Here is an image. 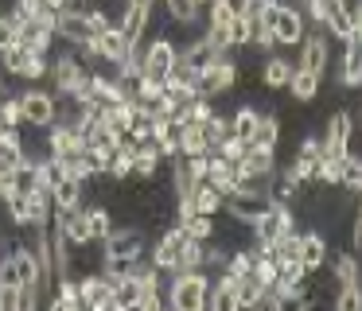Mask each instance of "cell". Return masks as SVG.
<instances>
[{"instance_id":"cell-1","label":"cell","mask_w":362,"mask_h":311,"mask_svg":"<svg viewBox=\"0 0 362 311\" xmlns=\"http://www.w3.org/2000/svg\"><path fill=\"white\" fill-rule=\"evenodd\" d=\"M206 288H211V276L206 269H191V272H175V280L168 284V307L175 311H203L206 303Z\"/></svg>"},{"instance_id":"cell-2","label":"cell","mask_w":362,"mask_h":311,"mask_svg":"<svg viewBox=\"0 0 362 311\" xmlns=\"http://www.w3.org/2000/svg\"><path fill=\"white\" fill-rule=\"evenodd\" d=\"M261 23H269L276 47H296L300 39H304V31H308L304 12H300L296 4H281V0H273V4L261 12Z\"/></svg>"},{"instance_id":"cell-3","label":"cell","mask_w":362,"mask_h":311,"mask_svg":"<svg viewBox=\"0 0 362 311\" xmlns=\"http://www.w3.org/2000/svg\"><path fill=\"white\" fill-rule=\"evenodd\" d=\"M238 82V66L226 59V54H218V59H211L203 70H199V82H195V93L199 98H222V93H230Z\"/></svg>"},{"instance_id":"cell-4","label":"cell","mask_w":362,"mask_h":311,"mask_svg":"<svg viewBox=\"0 0 362 311\" xmlns=\"http://www.w3.org/2000/svg\"><path fill=\"white\" fill-rule=\"evenodd\" d=\"M0 66L16 78L40 82V78H47L51 62H47V54H35V51H28L24 43H16V47H8V51H0Z\"/></svg>"},{"instance_id":"cell-5","label":"cell","mask_w":362,"mask_h":311,"mask_svg":"<svg viewBox=\"0 0 362 311\" xmlns=\"http://www.w3.org/2000/svg\"><path fill=\"white\" fill-rule=\"evenodd\" d=\"M16 101H20V113H24L28 129L47 132L51 124H55V93L51 90H24Z\"/></svg>"},{"instance_id":"cell-6","label":"cell","mask_w":362,"mask_h":311,"mask_svg":"<svg viewBox=\"0 0 362 311\" xmlns=\"http://www.w3.org/2000/svg\"><path fill=\"white\" fill-rule=\"evenodd\" d=\"M222 206H226V214L234 218V222L253 225L269 206H273V199H269L265 191H230L226 199H222Z\"/></svg>"},{"instance_id":"cell-7","label":"cell","mask_w":362,"mask_h":311,"mask_svg":"<svg viewBox=\"0 0 362 311\" xmlns=\"http://www.w3.org/2000/svg\"><path fill=\"white\" fill-rule=\"evenodd\" d=\"M82 311H113V280L102 272H82L78 276Z\"/></svg>"},{"instance_id":"cell-8","label":"cell","mask_w":362,"mask_h":311,"mask_svg":"<svg viewBox=\"0 0 362 311\" xmlns=\"http://www.w3.org/2000/svg\"><path fill=\"white\" fill-rule=\"evenodd\" d=\"M47 74H51V82H55V93H74L82 82H86L90 70H86V62H82V59H74V54L66 51V54H59V59L51 62Z\"/></svg>"},{"instance_id":"cell-9","label":"cell","mask_w":362,"mask_h":311,"mask_svg":"<svg viewBox=\"0 0 362 311\" xmlns=\"http://www.w3.org/2000/svg\"><path fill=\"white\" fill-rule=\"evenodd\" d=\"M102 257H144V230H110L102 237Z\"/></svg>"},{"instance_id":"cell-10","label":"cell","mask_w":362,"mask_h":311,"mask_svg":"<svg viewBox=\"0 0 362 311\" xmlns=\"http://www.w3.org/2000/svg\"><path fill=\"white\" fill-rule=\"evenodd\" d=\"M86 148L78 124H51L47 129V156H74Z\"/></svg>"},{"instance_id":"cell-11","label":"cell","mask_w":362,"mask_h":311,"mask_svg":"<svg viewBox=\"0 0 362 311\" xmlns=\"http://www.w3.org/2000/svg\"><path fill=\"white\" fill-rule=\"evenodd\" d=\"M296 261L304 264L308 272H320V269H323V261H327V237H323L320 230H308V233H300Z\"/></svg>"},{"instance_id":"cell-12","label":"cell","mask_w":362,"mask_h":311,"mask_svg":"<svg viewBox=\"0 0 362 311\" xmlns=\"http://www.w3.org/2000/svg\"><path fill=\"white\" fill-rule=\"evenodd\" d=\"M148 16H152V8H141V4H129V0H125V8H121V20H113V23L121 28V35H125L129 43L141 47L144 31H148Z\"/></svg>"},{"instance_id":"cell-13","label":"cell","mask_w":362,"mask_h":311,"mask_svg":"<svg viewBox=\"0 0 362 311\" xmlns=\"http://www.w3.org/2000/svg\"><path fill=\"white\" fill-rule=\"evenodd\" d=\"M284 90H288L296 101H312V98H320V90H323V74L304 70V66H292L288 86H284Z\"/></svg>"},{"instance_id":"cell-14","label":"cell","mask_w":362,"mask_h":311,"mask_svg":"<svg viewBox=\"0 0 362 311\" xmlns=\"http://www.w3.org/2000/svg\"><path fill=\"white\" fill-rule=\"evenodd\" d=\"M300 47H304V51H300V66H304V70H315V74H323V70H327V39H323L320 31H312V35L304 31Z\"/></svg>"},{"instance_id":"cell-15","label":"cell","mask_w":362,"mask_h":311,"mask_svg":"<svg viewBox=\"0 0 362 311\" xmlns=\"http://www.w3.org/2000/svg\"><path fill=\"white\" fill-rule=\"evenodd\" d=\"M160 163H164V156H160V148L152 140H141L133 148V175L136 179H152L160 171Z\"/></svg>"},{"instance_id":"cell-16","label":"cell","mask_w":362,"mask_h":311,"mask_svg":"<svg viewBox=\"0 0 362 311\" xmlns=\"http://www.w3.org/2000/svg\"><path fill=\"white\" fill-rule=\"evenodd\" d=\"M82 187H86V183L63 175L55 187H51V206H55V210H74V206H82Z\"/></svg>"},{"instance_id":"cell-17","label":"cell","mask_w":362,"mask_h":311,"mask_svg":"<svg viewBox=\"0 0 362 311\" xmlns=\"http://www.w3.org/2000/svg\"><path fill=\"white\" fill-rule=\"evenodd\" d=\"M238 168L253 171V175H273V171H276V152H273V148H253V144H245V156L238 160Z\"/></svg>"},{"instance_id":"cell-18","label":"cell","mask_w":362,"mask_h":311,"mask_svg":"<svg viewBox=\"0 0 362 311\" xmlns=\"http://www.w3.org/2000/svg\"><path fill=\"white\" fill-rule=\"evenodd\" d=\"M222 199H226V194H222L214 183H206V179L195 183V191H191V206H195V214H211L214 218L222 210Z\"/></svg>"},{"instance_id":"cell-19","label":"cell","mask_w":362,"mask_h":311,"mask_svg":"<svg viewBox=\"0 0 362 311\" xmlns=\"http://www.w3.org/2000/svg\"><path fill=\"white\" fill-rule=\"evenodd\" d=\"M253 148H273L281 144V121L273 113H257V124H253V136H250Z\"/></svg>"},{"instance_id":"cell-20","label":"cell","mask_w":362,"mask_h":311,"mask_svg":"<svg viewBox=\"0 0 362 311\" xmlns=\"http://www.w3.org/2000/svg\"><path fill=\"white\" fill-rule=\"evenodd\" d=\"M175 54H180V47H175L172 39H152V43L144 47V66L164 70V74H168V66L175 62Z\"/></svg>"},{"instance_id":"cell-21","label":"cell","mask_w":362,"mask_h":311,"mask_svg":"<svg viewBox=\"0 0 362 311\" xmlns=\"http://www.w3.org/2000/svg\"><path fill=\"white\" fill-rule=\"evenodd\" d=\"M288 74H292V62L281 59V54H269L265 66H261V82H265V90H284V86H288Z\"/></svg>"},{"instance_id":"cell-22","label":"cell","mask_w":362,"mask_h":311,"mask_svg":"<svg viewBox=\"0 0 362 311\" xmlns=\"http://www.w3.org/2000/svg\"><path fill=\"white\" fill-rule=\"evenodd\" d=\"M12 261H16L20 284L40 288V264H35V253H32V249H28V245H16V249H12ZM40 295H43V288H40Z\"/></svg>"},{"instance_id":"cell-23","label":"cell","mask_w":362,"mask_h":311,"mask_svg":"<svg viewBox=\"0 0 362 311\" xmlns=\"http://www.w3.org/2000/svg\"><path fill=\"white\" fill-rule=\"evenodd\" d=\"M136 300H141V280L136 276L113 280V311H133Z\"/></svg>"},{"instance_id":"cell-24","label":"cell","mask_w":362,"mask_h":311,"mask_svg":"<svg viewBox=\"0 0 362 311\" xmlns=\"http://www.w3.org/2000/svg\"><path fill=\"white\" fill-rule=\"evenodd\" d=\"M180 249L183 245H175V241H168L164 233H160V241L152 245V264H156L160 272H175V264H180Z\"/></svg>"},{"instance_id":"cell-25","label":"cell","mask_w":362,"mask_h":311,"mask_svg":"<svg viewBox=\"0 0 362 311\" xmlns=\"http://www.w3.org/2000/svg\"><path fill=\"white\" fill-rule=\"evenodd\" d=\"M51 222V191H28V225Z\"/></svg>"},{"instance_id":"cell-26","label":"cell","mask_w":362,"mask_h":311,"mask_svg":"<svg viewBox=\"0 0 362 311\" xmlns=\"http://www.w3.org/2000/svg\"><path fill=\"white\" fill-rule=\"evenodd\" d=\"M86 222H90V237L102 241L105 233L113 230V214H110V206H102V202H98V206H86Z\"/></svg>"},{"instance_id":"cell-27","label":"cell","mask_w":362,"mask_h":311,"mask_svg":"<svg viewBox=\"0 0 362 311\" xmlns=\"http://www.w3.org/2000/svg\"><path fill=\"white\" fill-rule=\"evenodd\" d=\"M136 261L141 257H102V276H110V280H125V276H133V269H136Z\"/></svg>"},{"instance_id":"cell-28","label":"cell","mask_w":362,"mask_h":311,"mask_svg":"<svg viewBox=\"0 0 362 311\" xmlns=\"http://www.w3.org/2000/svg\"><path fill=\"white\" fill-rule=\"evenodd\" d=\"M358 284V261L351 253H339L335 257V288H351Z\"/></svg>"},{"instance_id":"cell-29","label":"cell","mask_w":362,"mask_h":311,"mask_svg":"<svg viewBox=\"0 0 362 311\" xmlns=\"http://www.w3.org/2000/svg\"><path fill=\"white\" fill-rule=\"evenodd\" d=\"M230 124H234V136L250 144V136H253V124H257V109H253V105H242L234 117H230Z\"/></svg>"},{"instance_id":"cell-30","label":"cell","mask_w":362,"mask_h":311,"mask_svg":"<svg viewBox=\"0 0 362 311\" xmlns=\"http://www.w3.org/2000/svg\"><path fill=\"white\" fill-rule=\"evenodd\" d=\"M339 187L358 194V187H362V160L358 156H343V179H339Z\"/></svg>"},{"instance_id":"cell-31","label":"cell","mask_w":362,"mask_h":311,"mask_svg":"<svg viewBox=\"0 0 362 311\" xmlns=\"http://www.w3.org/2000/svg\"><path fill=\"white\" fill-rule=\"evenodd\" d=\"M164 8H168V16H172L175 23H183V28L199 20V4H195V0H164Z\"/></svg>"},{"instance_id":"cell-32","label":"cell","mask_w":362,"mask_h":311,"mask_svg":"<svg viewBox=\"0 0 362 311\" xmlns=\"http://www.w3.org/2000/svg\"><path fill=\"white\" fill-rule=\"evenodd\" d=\"M183 230L195 241H211L214 237V218L211 214H191V218H183Z\"/></svg>"},{"instance_id":"cell-33","label":"cell","mask_w":362,"mask_h":311,"mask_svg":"<svg viewBox=\"0 0 362 311\" xmlns=\"http://www.w3.org/2000/svg\"><path fill=\"white\" fill-rule=\"evenodd\" d=\"M20 43V23L12 12H0V51H8V47Z\"/></svg>"},{"instance_id":"cell-34","label":"cell","mask_w":362,"mask_h":311,"mask_svg":"<svg viewBox=\"0 0 362 311\" xmlns=\"http://www.w3.org/2000/svg\"><path fill=\"white\" fill-rule=\"evenodd\" d=\"M0 124L24 129V113H20V101L16 98H0Z\"/></svg>"},{"instance_id":"cell-35","label":"cell","mask_w":362,"mask_h":311,"mask_svg":"<svg viewBox=\"0 0 362 311\" xmlns=\"http://www.w3.org/2000/svg\"><path fill=\"white\" fill-rule=\"evenodd\" d=\"M234 16H238L234 0H211V23H214V28H226Z\"/></svg>"},{"instance_id":"cell-36","label":"cell","mask_w":362,"mask_h":311,"mask_svg":"<svg viewBox=\"0 0 362 311\" xmlns=\"http://www.w3.org/2000/svg\"><path fill=\"white\" fill-rule=\"evenodd\" d=\"M226 35H230V47H250V20L234 16V20L226 23Z\"/></svg>"},{"instance_id":"cell-37","label":"cell","mask_w":362,"mask_h":311,"mask_svg":"<svg viewBox=\"0 0 362 311\" xmlns=\"http://www.w3.org/2000/svg\"><path fill=\"white\" fill-rule=\"evenodd\" d=\"M335 307H339V311H358V307H362L358 284H351V288H339V292H335Z\"/></svg>"},{"instance_id":"cell-38","label":"cell","mask_w":362,"mask_h":311,"mask_svg":"<svg viewBox=\"0 0 362 311\" xmlns=\"http://www.w3.org/2000/svg\"><path fill=\"white\" fill-rule=\"evenodd\" d=\"M214 152H218L222 160L238 163V160H242V156H245V140H238V136H226V140H222L218 148H214Z\"/></svg>"},{"instance_id":"cell-39","label":"cell","mask_w":362,"mask_h":311,"mask_svg":"<svg viewBox=\"0 0 362 311\" xmlns=\"http://www.w3.org/2000/svg\"><path fill=\"white\" fill-rule=\"evenodd\" d=\"M273 4V0H234V8H238V16L242 20H261V12Z\"/></svg>"},{"instance_id":"cell-40","label":"cell","mask_w":362,"mask_h":311,"mask_svg":"<svg viewBox=\"0 0 362 311\" xmlns=\"http://www.w3.org/2000/svg\"><path fill=\"white\" fill-rule=\"evenodd\" d=\"M203 39H206V43H211L218 54H226V51H230V35H226V28H214V23H211V28L203 31Z\"/></svg>"},{"instance_id":"cell-41","label":"cell","mask_w":362,"mask_h":311,"mask_svg":"<svg viewBox=\"0 0 362 311\" xmlns=\"http://www.w3.org/2000/svg\"><path fill=\"white\" fill-rule=\"evenodd\" d=\"M0 311H20V284H0Z\"/></svg>"},{"instance_id":"cell-42","label":"cell","mask_w":362,"mask_h":311,"mask_svg":"<svg viewBox=\"0 0 362 311\" xmlns=\"http://www.w3.org/2000/svg\"><path fill=\"white\" fill-rule=\"evenodd\" d=\"M0 284H20V272H16L12 253H0Z\"/></svg>"},{"instance_id":"cell-43","label":"cell","mask_w":362,"mask_h":311,"mask_svg":"<svg viewBox=\"0 0 362 311\" xmlns=\"http://www.w3.org/2000/svg\"><path fill=\"white\" fill-rule=\"evenodd\" d=\"M0 98H4V82H0Z\"/></svg>"},{"instance_id":"cell-44","label":"cell","mask_w":362,"mask_h":311,"mask_svg":"<svg viewBox=\"0 0 362 311\" xmlns=\"http://www.w3.org/2000/svg\"><path fill=\"white\" fill-rule=\"evenodd\" d=\"M0 245H4V237H0Z\"/></svg>"},{"instance_id":"cell-45","label":"cell","mask_w":362,"mask_h":311,"mask_svg":"<svg viewBox=\"0 0 362 311\" xmlns=\"http://www.w3.org/2000/svg\"><path fill=\"white\" fill-rule=\"evenodd\" d=\"M203 4H211V0H203Z\"/></svg>"}]
</instances>
